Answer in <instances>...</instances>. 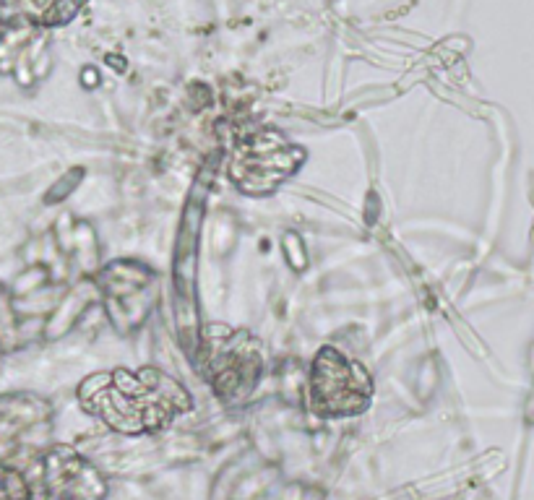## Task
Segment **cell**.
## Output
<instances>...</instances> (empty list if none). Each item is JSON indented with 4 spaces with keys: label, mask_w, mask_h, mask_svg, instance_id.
<instances>
[{
    "label": "cell",
    "mask_w": 534,
    "mask_h": 500,
    "mask_svg": "<svg viewBox=\"0 0 534 500\" xmlns=\"http://www.w3.org/2000/svg\"><path fill=\"white\" fill-rule=\"evenodd\" d=\"M79 402L89 415L118 433L141 435L170 425L172 417L191 409V394L172 375L157 368L113 370L86 378Z\"/></svg>",
    "instance_id": "obj_1"
},
{
    "label": "cell",
    "mask_w": 534,
    "mask_h": 500,
    "mask_svg": "<svg viewBox=\"0 0 534 500\" xmlns=\"http://www.w3.org/2000/svg\"><path fill=\"white\" fill-rule=\"evenodd\" d=\"M206 381L222 399L248 396L261 378L264 357L248 331H232L227 326H209L201 336Z\"/></svg>",
    "instance_id": "obj_2"
},
{
    "label": "cell",
    "mask_w": 534,
    "mask_h": 500,
    "mask_svg": "<svg viewBox=\"0 0 534 500\" xmlns=\"http://www.w3.org/2000/svg\"><path fill=\"white\" fill-rule=\"evenodd\" d=\"M373 381L360 362L347 360L337 349L324 347L313 360L308 404L321 417H350L370 404Z\"/></svg>",
    "instance_id": "obj_3"
},
{
    "label": "cell",
    "mask_w": 534,
    "mask_h": 500,
    "mask_svg": "<svg viewBox=\"0 0 534 500\" xmlns=\"http://www.w3.org/2000/svg\"><path fill=\"white\" fill-rule=\"evenodd\" d=\"M154 274L146 266L123 261V264L107 266L99 284L105 290V310L113 318L118 331H131L139 321H144L146 310L152 305Z\"/></svg>",
    "instance_id": "obj_4"
},
{
    "label": "cell",
    "mask_w": 534,
    "mask_h": 500,
    "mask_svg": "<svg viewBox=\"0 0 534 500\" xmlns=\"http://www.w3.org/2000/svg\"><path fill=\"white\" fill-rule=\"evenodd\" d=\"M303 152L292 146H271L269 136H261L251 146H243L240 157L232 162V178L248 193L274 191V185L297 170Z\"/></svg>",
    "instance_id": "obj_5"
},
{
    "label": "cell",
    "mask_w": 534,
    "mask_h": 500,
    "mask_svg": "<svg viewBox=\"0 0 534 500\" xmlns=\"http://www.w3.org/2000/svg\"><path fill=\"white\" fill-rule=\"evenodd\" d=\"M529 370H532V378H534V344L529 347Z\"/></svg>",
    "instance_id": "obj_6"
}]
</instances>
